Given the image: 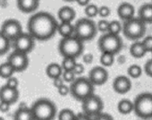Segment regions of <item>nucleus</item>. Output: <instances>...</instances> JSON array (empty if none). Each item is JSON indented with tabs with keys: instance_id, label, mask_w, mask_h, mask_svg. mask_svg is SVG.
<instances>
[{
	"instance_id": "37",
	"label": "nucleus",
	"mask_w": 152,
	"mask_h": 120,
	"mask_svg": "<svg viewBox=\"0 0 152 120\" xmlns=\"http://www.w3.org/2000/svg\"><path fill=\"white\" fill-rule=\"evenodd\" d=\"M7 85L11 87V88H15V89H17L18 86H19V82L17 80L16 77H14V76H11L7 79Z\"/></svg>"
},
{
	"instance_id": "27",
	"label": "nucleus",
	"mask_w": 152,
	"mask_h": 120,
	"mask_svg": "<svg viewBox=\"0 0 152 120\" xmlns=\"http://www.w3.org/2000/svg\"><path fill=\"white\" fill-rule=\"evenodd\" d=\"M115 55L111 54V53H107V52L101 53L100 59H99V61L101 63V66H103L105 67H111L114 64V62H115Z\"/></svg>"
},
{
	"instance_id": "13",
	"label": "nucleus",
	"mask_w": 152,
	"mask_h": 120,
	"mask_svg": "<svg viewBox=\"0 0 152 120\" xmlns=\"http://www.w3.org/2000/svg\"><path fill=\"white\" fill-rule=\"evenodd\" d=\"M108 72L105 67H94L89 73V79L95 86H100L107 83L108 80Z\"/></svg>"
},
{
	"instance_id": "12",
	"label": "nucleus",
	"mask_w": 152,
	"mask_h": 120,
	"mask_svg": "<svg viewBox=\"0 0 152 120\" xmlns=\"http://www.w3.org/2000/svg\"><path fill=\"white\" fill-rule=\"evenodd\" d=\"M1 31L11 41H14L23 31L21 23L16 19H8L5 21L1 26Z\"/></svg>"
},
{
	"instance_id": "16",
	"label": "nucleus",
	"mask_w": 152,
	"mask_h": 120,
	"mask_svg": "<svg viewBox=\"0 0 152 120\" xmlns=\"http://www.w3.org/2000/svg\"><path fill=\"white\" fill-rule=\"evenodd\" d=\"M117 15L120 17L121 20L127 21L134 17L135 15V8L134 7L128 3V2H123L120 4V6L117 8Z\"/></svg>"
},
{
	"instance_id": "11",
	"label": "nucleus",
	"mask_w": 152,
	"mask_h": 120,
	"mask_svg": "<svg viewBox=\"0 0 152 120\" xmlns=\"http://www.w3.org/2000/svg\"><path fill=\"white\" fill-rule=\"evenodd\" d=\"M7 61L13 67L15 72H23L29 66L28 54L14 50L7 58Z\"/></svg>"
},
{
	"instance_id": "42",
	"label": "nucleus",
	"mask_w": 152,
	"mask_h": 120,
	"mask_svg": "<svg viewBox=\"0 0 152 120\" xmlns=\"http://www.w3.org/2000/svg\"><path fill=\"white\" fill-rule=\"evenodd\" d=\"M11 104H9L8 102H5V101H0V111L6 113L10 109Z\"/></svg>"
},
{
	"instance_id": "45",
	"label": "nucleus",
	"mask_w": 152,
	"mask_h": 120,
	"mask_svg": "<svg viewBox=\"0 0 152 120\" xmlns=\"http://www.w3.org/2000/svg\"><path fill=\"white\" fill-rule=\"evenodd\" d=\"M75 1L78 3V5H80V6L85 7L86 6H88V5L90 4L91 0H75Z\"/></svg>"
},
{
	"instance_id": "24",
	"label": "nucleus",
	"mask_w": 152,
	"mask_h": 120,
	"mask_svg": "<svg viewBox=\"0 0 152 120\" xmlns=\"http://www.w3.org/2000/svg\"><path fill=\"white\" fill-rule=\"evenodd\" d=\"M15 120H34V116L31 108H19L15 113Z\"/></svg>"
},
{
	"instance_id": "39",
	"label": "nucleus",
	"mask_w": 152,
	"mask_h": 120,
	"mask_svg": "<svg viewBox=\"0 0 152 120\" xmlns=\"http://www.w3.org/2000/svg\"><path fill=\"white\" fill-rule=\"evenodd\" d=\"M72 71H73V73H74L76 75H83V74L84 73L85 68H84V67H83V64L77 63V64L75 65V67H73Z\"/></svg>"
},
{
	"instance_id": "6",
	"label": "nucleus",
	"mask_w": 152,
	"mask_h": 120,
	"mask_svg": "<svg viewBox=\"0 0 152 120\" xmlns=\"http://www.w3.org/2000/svg\"><path fill=\"white\" fill-rule=\"evenodd\" d=\"M122 31L127 40H137L145 35L146 23H144L139 17H133L124 22Z\"/></svg>"
},
{
	"instance_id": "26",
	"label": "nucleus",
	"mask_w": 152,
	"mask_h": 120,
	"mask_svg": "<svg viewBox=\"0 0 152 120\" xmlns=\"http://www.w3.org/2000/svg\"><path fill=\"white\" fill-rule=\"evenodd\" d=\"M11 47V40L0 31V56L7 54Z\"/></svg>"
},
{
	"instance_id": "23",
	"label": "nucleus",
	"mask_w": 152,
	"mask_h": 120,
	"mask_svg": "<svg viewBox=\"0 0 152 120\" xmlns=\"http://www.w3.org/2000/svg\"><path fill=\"white\" fill-rule=\"evenodd\" d=\"M118 111L123 115H128L134 110V103L128 99H123L118 102Z\"/></svg>"
},
{
	"instance_id": "46",
	"label": "nucleus",
	"mask_w": 152,
	"mask_h": 120,
	"mask_svg": "<svg viewBox=\"0 0 152 120\" xmlns=\"http://www.w3.org/2000/svg\"><path fill=\"white\" fill-rule=\"evenodd\" d=\"M64 1H67V2H72V1H75V0H64Z\"/></svg>"
},
{
	"instance_id": "25",
	"label": "nucleus",
	"mask_w": 152,
	"mask_h": 120,
	"mask_svg": "<svg viewBox=\"0 0 152 120\" xmlns=\"http://www.w3.org/2000/svg\"><path fill=\"white\" fill-rule=\"evenodd\" d=\"M15 72V69L9 64L8 61H7L6 63H3V64L0 65V77H1V78L8 79L9 77L13 76Z\"/></svg>"
},
{
	"instance_id": "30",
	"label": "nucleus",
	"mask_w": 152,
	"mask_h": 120,
	"mask_svg": "<svg viewBox=\"0 0 152 120\" xmlns=\"http://www.w3.org/2000/svg\"><path fill=\"white\" fill-rule=\"evenodd\" d=\"M122 31H123V25H122V23L119 21L114 20V21H111L109 23V28H108V31L107 32L119 35Z\"/></svg>"
},
{
	"instance_id": "35",
	"label": "nucleus",
	"mask_w": 152,
	"mask_h": 120,
	"mask_svg": "<svg viewBox=\"0 0 152 120\" xmlns=\"http://www.w3.org/2000/svg\"><path fill=\"white\" fill-rule=\"evenodd\" d=\"M111 10L107 6H102L99 8V15L102 18H107L110 15Z\"/></svg>"
},
{
	"instance_id": "10",
	"label": "nucleus",
	"mask_w": 152,
	"mask_h": 120,
	"mask_svg": "<svg viewBox=\"0 0 152 120\" xmlns=\"http://www.w3.org/2000/svg\"><path fill=\"white\" fill-rule=\"evenodd\" d=\"M15 50L29 54L35 47V39L29 32H23L14 41Z\"/></svg>"
},
{
	"instance_id": "28",
	"label": "nucleus",
	"mask_w": 152,
	"mask_h": 120,
	"mask_svg": "<svg viewBox=\"0 0 152 120\" xmlns=\"http://www.w3.org/2000/svg\"><path fill=\"white\" fill-rule=\"evenodd\" d=\"M58 119L59 120H76L77 119V115L70 108H64L58 113Z\"/></svg>"
},
{
	"instance_id": "41",
	"label": "nucleus",
	"mask_w": 152,
	"mask_h": 120,
	"mask_svg": "<svg viewBox=\"0 0 152 120\" xmlns=\"http://www.w3.org/2000/svg\"><path fill=\"white\" fill-rule=\"evenodd\" d=\"M94 56L91 53H87L83 56V62L87 65H90L93 62Z\"/></svg>"
},
{
	"instance_id": "32",
	"label": "nucleus",
	"mask_w": 152,
	"mask_h": 120,
	"mask_svg": "<svg viewBox=\"0 0 152 120\" xmlns=\"http://www.w3.org/2000/svg\"><path fill=\"white\" fill-rule=\"evenodd\" d=\"M99 7H98L96 5L89 4L88 6L85 7L84 13L88 17L93 18V17H96L97 15H99Z\"/></svg>"
},
{
	"instance_id": "31",
	"label": "nucleus",
	"mask_w": 152,
	"mask_h": 120,
	"mask_svg": "<svg viewBox=\"0 0 152 120\" xmlns=\"http://www.w3.org/2000/svg\"><path fill=\"white\" fill-rule=\"evenodd\" d=\"M76 64H77V62H76V58H73V57H64L61 66H62L64 71V70H72Z\"/></svg>"
},
{
	"instance_id": "21",
	"label": "nucleus",
	"mask_w": 152,
	"mask_h": 120,
	"mask_svg": "<svg viewBox=\"0 0 152 120\" xmlns=\"http://www.w3.org/2000/svg\"><path fill=\"white\" fill-rule=\"evenodd\" d=\"M64 72V69L62 67L61 65L57 64V63H51L49 64L47 68H46V74L50 78V79H55L57 77L62 76Z\"/></svg>"
},
{
	"instance_id": "3",
	"label": "nucleus",
	"mask_w": 152,
	"mask_h": 120,
	"mask_svg": "<svg viewBox=\"0 0 152 120\" xmlns=\"http://www.w3.org/2000/svg\"><path fill=\"white\" fill-rule=\"evenodd\" d=\"M34 120H52L57 113L56 106L48 99H39L31 106Z\"/></svg>"
},
{
	"instance_id": "33",
	"label": "nucleus",
	"mask_w": 152,
	"mask_h": 120,
	"mask_svg": "<svg viewBox=\"0 0 152 120\" xmlns=\"http://www.w3.org/2000/svg\"><path fill=\"white\" fill-rule=\"evenodd\" d=\"M75 74L73 73L72 70H64L63 72V75H62V77L64 79V81L65 83H72L74 80H75Z\"/></svg>"
},
{
	"instance_id": "29",
	"label": "nucleus",
	"mask_w": 152,
	"mask_h": 120,
	"mask_svg": "<svg viewBox=\"0 0 152 120\" xmlns=\"http://www.w3.org/2000/svg\"><path fill=\"white\" fill-rule=\"evenodd\" d=\"M127 74L131 78L137 79L142 75V68L139 65H132L128 67Z\"/></svg>"
},
{
	"instance_id": "44",
	"label": "nucleus",
	"mask_w": 152,
	"mask_h": 120,
	"mask_svg": "<svg viewBox=\"0 0 152 120\" xmlns=\"http://www.w3.org/2000/svg\"><path fill=\"white\" fill-rule=\"evenodd\" d=\"M108 120V119H110V120H112L113 119V117L110 116V115H108V114H106V113H103V112H100L99 115H98V120Z\"/></svg>"
},
{
	"instance_id": "34",
	"label": "nucleus",
	"mask_w": 152,
	"mask_h": 120,
	"mask_svg": "<svg viewBox=\"0 0 152 120\" xmlns=\"http://www.w3.org/2000/svg\"><path fill=\"white\" fill-rule=\"evenodd\" d=\"M109 23L107 20H100L98 24H97V28L98 31H101V32H107L108 31V28H109Z\"/></svg>"
},
{
	"instance_id": "40",
	"label": "nucleus",
	"mask_w": 152,
	"mask_h": 120,
	"mask_svg": "<svg viewBox=\"0 0 152 120\" xmlns=\"http://www.w3.org/2000/svg\"><path fill=\"white\" fill-rule=\"evenodd\" d=\"M57 91H58V93L61 95V96H67L68 94H70V92H71V91H70V86H67V85H65V84H64V85H62L61 87H59L58 89H57Z\"/></svg>"
},
{
	"instance_id": "14",
	"label": "nucleus",
	"mask_w": 152,
	"mask_h": 120,
	"mask_svg": "<svg viewBox=\"0 0 152 120\" xmlns=\"http://www.w3.org/2000/svg\"><path fill=\"white\" fill-rule=\"evenodd\" d=\"M113 89L118 94H125L132 89V81L125 75H119L113 81Z\"/></svg>"
},
{
	"instance_id": "8",
	"label": "nucleus",
	"mask_w": 152,
	"mask_h": 120,
	"mask_svg": "<svg viewBox=\"0 0 152 120\" xmlns=\"http://www.w3.org/2000/svg\"><path fill=\"white\" fill-rule=\"evenodd\" d=\"M99 49L103 53H111L114 55L118 54L123 48V40L119 35L107 32L100 37L98 41Z\"/></svg>"
},
{
	"instance_id": "20",
	"label": "nucleus",
	"mask_w": 152,
	"mask_h": 120,
	"mask_svg": "<svg viewBox=\"0 0 152 120\" xmlns=\"http://www.w3.org/2000/svg\"><path fill=\"white\" fill-rule=\"evenodd\" d=\"M57 32L62 36V38L72 36L74 34V24L70 22H60Z\"/></svg>"
},
{
	"instance_id": "9",
	"label": "nucleus",
	"mask_w": 152,
	"mask_h": 120,
	"mask_svg": "<svg viewBox=\"0 0 152 120\" xmlns=\"http://www.w3.org/2000/svg\"><path fill=\"white\" fill-rule=\"evenodd\" d=\"M82 108L88 115L89 119H98V115L104 108V103L99 96L92 94L82 101Z\"/></svg>"
},
{
	"instance_id": "22",
	"label": "nucleus",
	"mask_w": 152,
	"mask_h": 120,
	"mask_svg": "<svg viewBox=\"0 0 152 120\" xmlns=\"http://www.w3.org/2000/svg\"><path fill=\"white\" fill-rule=\"evenodd\" d=\"M130 53L135 58H141V57H143L146 55L147 50H146L144 45L142 44V41L141 42L137 41V42H134L131 46V48H130Z\"/></svg>"
},
{
	"instance_id": "1",
	"label": "nucleus",
	"mask_w": 152,
	"mask_h": 120,
	"mask_svg": "<svg viewBox=\"0 0 152 120\" xmlns=\"http://www.w3.org/2000/svg\"><path fill=\"white\" fill-rule=\"evenodd\" d=\"M56 19L48 12H39L30 17L27 29L28 32L37 40L46 41L52 39L58 29Z\"/></svg>"
},
{
	"instance_id": "4",
	"label": "nucleus",
	"mask_w": 152,
	"mask_h": 120,
	"mask_svg": "<svg viewBox=\"0 0 152 120\" xmlns=\"http://www.w3.org/2000/svg\"><path fill=\"white\" fill-rule=\"evenodd\" d=\"M95 85L91 83L89 77H79L71 83L70 94L78 101H83L91 95L94 94Z\"/></svg>"
},
{
	"instance_id": "43",
	"label": "nucleus",
	"mask_w": 152,
	"mask_h": 120,
	"mask_svg": "<svg viewBox=\"0 0 152 120\" xmlns=\"http://www.w3.org/2000/svg\"><path fill=\"white\" fill-rule=\"evenodd\" d=\"M53 84H54V86H55L56 88L58 89L59 87H61L62 85L64 84V81L63 77L60 76V77H57V78L53 79Z\"/></svg>"
},
{
	"instance_id": "7",
	"label": "nucleus",
	"mask_w": 152,
	"mask_h": 120,
	"mask_svg": "<svg viewBox=\"0 0 152 120\" xmlns=\"http://www.w3.org/2000/svg\"><path fill=\"white\" fill-rule=\"evenodd\" d=\"M136 116L142 119L152 118V93L143 92L139 94L133 101Z\"/></svg>"
},
{
	"instance_id": "36",
	"label": "nucleus",
	"mask_w": 152,
	"mask_h": 120,
	"mask_svg": "<svg viewBox=\"0 0 152 120\" xmlns=\"http://www.w3.org/2000/svg\"><path fill=\"white\" fill-rule=\"evenodd\" d=\"M142 44L144 45L147 52H152V36H147L142 40Z\"/></svg>"
},
{
	"instance_id": "17",
	"label": "nucleus",
	"mask_w": 152,
	"mask_h": 120,
	"mask_svg": "<svg viewBox=\"0 0 152 120\" xmlns=\"http://www.w3.org/2000/svg\"><path fill=\"white\" fill-rule=\"evenodd\" d=\"M16 5L21 12L30 14L38 9L39 0H17Z\"/></svg>"
},
{
	"instance_id": "19",
	"label": "nucleus",
	"mask_w": 152,
	"mask_h": 120,
	"mask_svg": "<svg viewBox=\"0 0 152 120\" xmlns=\"http://www.w3.org/2000/svg\"><path fill=\"white\" fill-rule=\"evenodd\" d=\"M138 17L146 23H152V4L141 6L138 12Z\"/></svg>"
},
{
	"instance_id": "38",
	"label": "nucleus",
	"mask_w": 152,
	"mask_h": 120,
	"mask_svg": "<svg viewBox=\"0 0 152 120\" xmlns=\"http://www.w3.org/2000/svg\"><path fill=\"white\" fill-rule=\"evenodd\" d=\"M144 72L145 74L149 76L152 77V59H149L147 61V63L144 66Z\"/></svg>"
},
{
	"instance_id": "18",
	"label": "nucleus",
	"mask_w": 152,
	"mask_h": 120,
	"mask_svg": "<svg viewBox=\"0 0 152 120\" xmlns=\"http://www.w3.org/2000/svg\"><path fill=\"white\" fill-rule=\"evenodd\" d=\"M57 16L60 22H70L72 23L76 16V12L75 10L68 6L62 7L58 12H57Z\"/></svg>"
},
{
	"instance_id": "15",
	"label": "nucleus",
	"mask_w": 152,
	"mask_h": 120,
	"mask_svg": "<svg viewBox=\"0 0 152 120\" xmlns=\"http://www.w3.org/2000/svg\"><path fill=\"white\" fill-rule=\"evenodd\" d=\"M19 99L18 89L11 88L7 84L0 88V101L8 102L9 104H15Z\"/></svg>"
},
{
	"instance_id": "5",
	"label": "nucleus",
	"mask_w": 152,
	"mask_h": 120,
	"mask_svg": "<svg viewBox=\"0 0 152 120\" xmlns=\"http://www.w3.org/2000/svg\"><path fill=\"white\" fill-rule=\"evenodd\" d=\"M97 24L89 18H82L74 24V36L81 40L89 41L94 39L98 33Z\"/></svg>"
},
{
	"instance_id": "2",
	"label": "nucleus",
	"mask_w": 152,
	"mask_h": 120,
	"mask_svg": "<svg viewBox=\"0 0 152 120\" xmlns=\"http://www.w3.org/2000/svg\"><path fill=\"white\" fill-rule=\"evenodd\" d=\"M84 50L83 41L72 35L63 38L58 44V51L63 57H79Z\"/></svg>"
}]
</instances>
